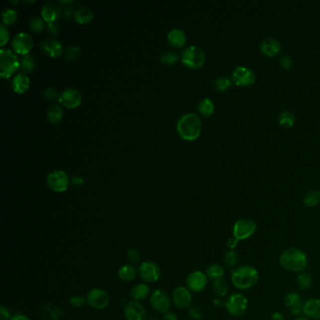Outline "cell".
Listing matches in <instances>:
<instances>
[{
	"instance_id": "obj_1",
	"label": "cell",
	"mask_w": 320,
	"mask_h": 320,
	"mask_svg": "<svg viewBox=\"0 0 320 320\" xmlns=\"http://www.w3.org/2000/svg\"><path fill=\"white\" fill-rule=\"evenodd\" d=\"M279 263L283 269L288 272L301 273L308 267V258L302 249L291 247L282 252Z\"/></svg>"
},
{
	"instance_id": "obj_2",
	"label": "cell",
	"mask_w": 320,
	"mask_h": 320,
	"mask_svg": "<svg viewBox=\"0 0 320 320\" xmlns=\"http://www.w3.org/2000/svg\"><path fill=\"white\" fill-rule=\"evenodd\" d=\"M178 135L185 140L193 141L200 136L202 131V120L194 113H188L181 116L176 123Z\"/></svg>"
},
{
	"instance_id": "obj_3",
	"label": "cell",
	"mask_w": 320,
	"mask_h": 320,
	"mask_svg": "<svg viewBox=\"0 0 320 320\" xmlns=\"http://www.w3.org/2000/svg\"><path fill=\"white\" fill-rule=\"evenodd\" d=\"M259 279V273L256 268L244 265L236 268L231 273V282L234 287L240 290H248L254 288Z\"/></svg>"
},
{
	"instance_id": "obj_4",
	"label": "cell",
	"mask_w": 320,
	"mask_h": 320,
	"mask_svg": "<svg viewBox=\"0 0 320 320\" xmlns=\"http://www.w3.org/2000/svg\"><path fill=\"white\" fill-rule=\"evenodd\" d=\"M0 75L2 78H8L20 68V61L14 52L9 49L0 50Z\"/></svg>"
},
{
	"instance_id": "obj_5",
	"label": "cell",
	"mask_w": 320,
	"mask_h": 320,
	"mask_svg": "<svg viewBox=\"0 0 320 320\" xmlns=\"http://www.w3.org/2000/svg\"><path fill=\"white\" fill-rule=\"evenodd\" d=\"M205 52L196 45L188 46L181 54V62L190 69H199L205 64Z\"/></svg>"
},
{
	"instance_id": "obj_6",
	"label": "cell",
	"mask_w": 320,
	"mask_h": 320,
	"mask_svg": "<svg viewBox=\"0 0 320 320\" xmlns=\"http://www.w3.org/2000/svg\"><path fill=\"white\" fill-rule=\"evenodd\" d=\"M248 300L241 293H233L227 297L224 307L232 317L240 318L248 310Z\"/></svg>"
},
{
	"instance_id": "obj_7",
	"label": "cell",
	"mask_w": 320,
	"mask_h": 320,
	"mask_svg": "<svg viewBox=\"0 0 320 320\" xmlns=\"http://www.w3.org/2000/svg\"><path fill=\"white\" fill-rule=\"evenodd\" d=\"M257 224L251 219H240L233 225V237L237 240H245L255 235Z\"/></svg>"
},
{
	"instance_id": "obj_8",
	"label": "cell",
	"mask_w": 320,
	"mask_h": 320,
	"mask_svg": "<svg viewBox=\"0 0 320 320\" xmlns=\"http://www.w3.org/2000/svg\"><path fill=\"white\" fill-rule=\"evenodd\" d=\"M233 84L239 87H248L256 82L255 72L246 66H238L233 70L231 74Z\"/></svg>"
},
{
	"instance_id": "obj_9",
	"label": "cell",
	"mask_w": 320,
	"mask_h": 320,
	"mask_svg": "<svg viewBox=\"0 0 320 320\" xmlns=\"http://www.w3.org/2000/svg\"><path fill=\"white\" fill-rule=\"evenodd\" d=\"M87 304L97 310L105 309L110 304V297L102 288H92L87 295Z\"/></svg>"
},
{
	"instance_id": "obj_10",
	"label": "cell",
	"mask_w": 320,
	"mask_h": 320,
	"mask_svg": "<svg viewBox=\"0 0 320 320\" xmlns=\"http://www.w3.org/2000/svg\"><path fill=\"white\" fill-rule=\"evenodd\" d=\"M138 274L140 278L146 283H156L160 278V272L159 265L152 261H144L138 268Z\"/></svg>"
},
{
	"instance_id": "obj_11",
	"label": "cell",
	"mask_w": 320,
	"mask_h": 320,
	"mask_svg": "<svg viewBox=\"0 0 320 320\" xmlns=\"http://www.w3.org/2000/svg\"><path fill=\"white\" fill-rule=\"evenodd\" d=\"M47 184L55 192H64L70 184V178L63 170H54L47 176Z\"/></svg>"
},
{
	"instance_id": "obj_12",
	"label": "cell",
	"mask_w": 320,
	"mask_h": 320,
	"mask_svg": "<svg viewBox=\"0 0 320 320\" xmlns=\"http://www.w3.org/2000/svg\"><path fill=\"white\" fill-rule=\"evenodd\" d=\"M208 281L206 273L200 271H194L186 278V288L193 293H200L207 288Z\"/></svg>"
},
{
	"instance_id": "obj_13",
	"label": "cell",
	"mask_w": 320,
	"mask_h": 320,
	"mask_svg": "<svg viewBox=\"0 0 320 320\" xmlns=\"http://www.w3.org/2000/svg\"><path fill=\"white\" fill-rule=\"evenodd\" d=\"M151 304L152 308L156 312L160 314H165L169 312L171 306V300L168 294L162 289H156L154 290L151 295Z\"/></svg>"
},
{
	"instance_id": "obj_14",
	"label": "cell",
	"mask_w": 320,
	"mask_h": 320,
	"mask_svg": "<svg viewBox=\"0 0 320 320\" xmlns=\"http://www.w3.org/2000/svg\"><path fill=\"white\" fill-rule=\"evenodd\" d=\"M33 43L31 35L25 32L18 33L12 40V48L18 54L25 56L32 48Z\"/></svg>"
},
{
	"instance_id": "obj_15",
	"label": "cell",
	"mask_w": 320,
	"mask_h": 320,
	"mask_svg": "<svg viewBox=\"0 0 320 320\" xmlns=\"http://www.w3.org/2000/svg\"><path fill=\"white\" fill-rule=\"evenodd\" d=\"M172 301L178 309H187L192 305V292L185 287H178L173 291Z\"/></svg>"
},
{
	"instance_id": "obj_16",
	"label": "cell",
	"mask_w": 320,
	"mask_h": 320,
	"mask_svg": "<svg viewBox=\"0 0 320 320\" xmlns=\"http://www.w3.org/2000/svg\"><path fill=\"white\" fill-rule=\"evenodd\" d=\"M58 101L68 108H75L80 105L82 95L80 91L75 88H66L60 93Z\"/></svg>"
},
{
	"instance_id": "obj_17",
	"label": "cell",
	"mask_w": 320,
	"mask_h": 320,
	"mask_svg": "<svg viewBox=\"0 0 320 320\" xmlns=\"http://www.w3.org/2000/svg\"><path fill=\"white\" fill-rule=\"evenodd\" d=\"M124 316L127 320H147V310L139 302L131 301L124 307Z\"/></svg>"
},
{
	"instance_id": "obj_18",
	"label": "cell",
	"mask_w": 320,
	"mask_h": 320,
	"mask_svg": "<svg viewBox=\"0 0 320 320\" xmlns=\"http://www.w3.org/2000/svg\"><path fill=\"white\" fill-rule=\"evenodd\" d=\"M285 304L293 316L301 317L304 314V300L297 292H289L285 297Z\"/></svg>"
},
{
	"instance_id": "obj_19",
	"label": "cell",
	"mask_w": 320,
	"mask_h": 320,
	"mask_svg": "<svg viewBox=\"0 0 320 320\" xmlns=\"http://www.w3.org/2000/svg\"><path fill=\"white\" fill-rule=\"evenodd\" d=\"M259 49L265 56L272 57V56H277L280 53L282 45L280 41L277 39L269 37V38H265L260 41Z\"/></svg>"
},
{
	"instance_id": "obj_20",
	"label": "cell",
	"mask_w": 320,
	"mask_h": 320,
	"mask_svg": "<svg viewBox=\"0 0 320 320\" xmlns=\"http://www.w3.org/2000/svg\"><path fill=\"white\" fill-rule=\"evenodd\" d=\"M41 15L47 23L56 21V18L61 15V5L59 2L49 1L43 5L41 9Z\"/></svg>"
},
{
	"instance_id": "obj_21",
	"label": "cell",
	"mask_w": 320,
	"mask_h": 320,
	"mask_svg": "<svg viewBox=\"0 0 320 320\" xmlns=\"http://www.w3.org/2000/svg\"><path fill=\"white\" fill-rule=\"evenodd\" d=\"M304 315L311 320H320V299H310L304 303Z\"/></svg>"
},
{
	"instance_id": "obj_22",
	"label": "cell",
	"mask_w": 320,
	"mask_h": 320,
	"mask_svg": "<svg viewBox=\"0 0 320 320\" xmlns=\"http://www.w3.org/2000/svg\"><path fill=\"white\" fill-rule=\"evenodd\" d=\"M41 49L52 57H57L63 53V45L56 39H48L40 43Z\"/></svg>"
},
{
	"instance_id": "obj_23",
	"label": "cell",
	"mask_w": 320,
	"mask_h": 320,
	"mask_svg": "<svg viewBox=\"0 0 320 320\" xmlns=\"http://www.w3.org/2000/svg\"><path fill=\"white\" fill-rule=\"evenodd\" d=\"M30 86V79L25 72H19L12 80V88L17 93H24Z\"/></svg>"
},
{
	"instance_id": "obj_24",
	"label": "cell",
	"mask_w": 320,
	"mask_h": 320,
	"mask_svg": "<svg viewBox=\"0 0 320 320\" xmlns=\"http://www.w3.org/2000/svg\"><path fill=\"white\" fill-rule=\"evenodd\" d=\"M169 43L174 47H181L187 41L186 33L181 28H173L167 36Z\"/></svg>"
},
{
	"instance_id": "obj_25",
	"label": "cell",
	"mask_w": 320,
	"mask_h": 320,
	"mask_svg": "<svg viewBox=\"0 0 320 320\" xmlns=\"http://www.w3.org/2000/svg\"><path fill=\"white\" fill-rule=\"evenodd\" d=\"M138 271L133 264H125L121 266L118 272V276L123 282H132L136 279Z\"/></svg>"
},
{
	"instance_id": "obj_26",
	"label": "cell",
	"mask_w": 320,
	"mask_h": 320,
	"mask_svg": "<svg viewBox=\"0 0 320 320\" xmlns=\"http://www.w3.org/2000/svg\"><path fill=\"white\" fill-rule=\"evenodd\" d=\"M151 294V288L147 284H137L131 290V297L133 301L139 302L147 299Z\"/></svg>"
},
{
	"instance_id": "obj_27",
	"label": "cell",
	"mask_w": 320,
	"mask_h": 320,
	"mask_svg": "<svg viewBox=\"0 0 320 320\" xmlns=\"http://www.w3.org/2000/svg\"><path fill=\"white\" fill-rule=\"evenodd\" d=\"M63 108L57 104H51L47 109V113H46V117L47 120L52 122V123H56L58 121H60L62 117H63Z\"/></svg>"
},
{
	"instance_id": "obj_28",
	"label": "cell",
	"mask_w": 320,
	"mask_h": 320,
	"mask_svg": "<svg viewBox=\"0 0 320 320\" xmlns=\"http://www.w3.org/2000/svg\"><path fill=\"white\" fill-rule=\"evenodd\" d=\"M206 274H207L208 279L216 281L224 278V275H225V271L221 265L214 263V264L208 266L207 271H206Z\"/></svg>"
},
{
	"instance_id": "obj_29",
	"label": "cell",
	"mask_w": 320,
	"mask_h": 320,
	"mask_svg": "<svg viewBox=\"0 0 320 320\" xmlns=\"http://www.w3.org/2000/svg\"><path fill=\"white\" fill-rule=\"evenodd\" d=\"M61 6V16L64 17L66 19H71L72 17H75V13L78 8L74 6V3L72 0H59L58 1Z\"/></svg>"
},
{
	"instance_id": "obj_30",
	"label": "cell",
	"mask_w": 320,
	"mask_h": 320,
	"mask_svg": "<svg viewBox=\"0 0 320 320\" xmlns=\"http://www.w3.org/2000/svg\"><path fill=\"white\" fill-rule=\"evenodd\" d=\"M215 110V104L209 98L202 99L198 104V111L204 117L211 116Z\"/></svg>"
},
{
	"instance_id": "obj_31",
	"label": "cell",
	"mask_w": 320,
	"mask_h": 320,
	"mask_svg": "<svg viewBox=\"0 0 320 320\" xmlns=\"http://www.w3.org/2000/svg\"><path fill=\"white\" fill-rule=\"evenodd\" d=\"M296 117L289 110H284L278 116V122L281 126L285 128H290L295 124Z\"/></svg>"
},
{
	"instance_id": "obj_32",
	"label": "cell",
	"mask_w": 320,
	"mask_h": 320,
	"mask_svg": "<svg viewBox=\"0 0 320 320\" xmlns=\"http://www.w3.org/2000/svg\"><path fill=\"white\" fill-rule=\"evenodd\" d=\"M74 18L79 24H88L93 18V12L88 8L81 7L77 9Z\"/></svg>"
},
{
	"instance_id": "obj_33",
	"label": "cell",
	"mask_w": 320,
	"mask_h": 320,
	"mask_svg": "<svg viewBox=\"0 0 320 320\" xmlns=\"http://www.w3.org/2000/svg\"><path fill=\"white\" fill-rule=\"evenodd\" d=\"M320 202V191L311 190L304 195V204L308 208H314L318 206Z\"/></svg>"
},
{
	"instance_id": "obj_34",
	"label": "cell",
	"mask_w": 320,
	"mask_h": 320,
	"mask_svg": "<svg viewBox=\"0 0 320 320\" xmlns=\"http://www.w3.org/2000/svg\"><path fill=\"white\" fill-rule=\"evenodd\" d=\"M297 285L302 290H308L313 286V278L308 272H303L297 276Z\"/></svg>"
},
{
	"instance_id": "obj_35",
	"label": "cell",
	"mask_w": 320,
	"mask_h": 320,
	"mask_svg": "<svg viewBox=\"0 0 320 320\" xmlns=\"http://www.w3.org/2000/svg\"><path fill=\"white\" fill-rule=\"evenodd\" d=\"M212 287H213V291L215 292L217 296H227V294L229 292L228 284L226 283V281L224 280V278L223 279H219V280L213 281Z\"/></svg>"
},
{
	"instance_id": "obj_36",
	"label": "cell",
	"mask_w": 320,
	"mask_h": 320,
	"mask_svg": "<svg viewBox=\"0 0 320 320\" xmlns=\"http://www.w3.org/2000/svg\"><path fill=\"white\" fill-rule=\"evenodd\" d=\"M233 85L231 77H228L226 75H221L217 78L214 82V87L218 91H225L226 89L230 88Z\"/></svg>"
},
{
	"instance_id": "obj_37",
	"label": "cell",
	"mask_w": 320,
	"mask_h": 320,
	"mask_svg": "<svg viewBox=\"0 0 320 320\" xmlns=\"http://www.w3.org/2000/svg\"><path fill=\"white\" fill-rule=\"evenodd\" d=\"M20 67L24 72H32L36 68V62L33 56L30 55L23 56L20 61Z\"/></svg>"
},
{
	"instance_id": "obj_38",
	"label": "cell",
	"mask_w": 320,
	"mask_h": 320,
	"mask_svg": "<svg viewBox=\"0 0 320 320\" xmlns=\"http://www.w3.org/2000/svg\"><path fill=\"white\" fill-rule=\"evenodd\" d=\"M18 19V13L15 9L6 8L2 12V23L3 24H12Z\"/></svg>"
},
{
	"instance_id": "obj_39",
	"label": "cell",
	"mask_w": 320,
	"mask_h": 320,
	"mask_svg": "<svg viewBox=\"0 0 320 320\" xmlns=\"http://www.w3.org/2000/svg\"><path fill=\"white\" fill-rule=\"evenodd\" d=\"M240 256L235 250H229L224 255V263L230 268H234L236 265L239 263Z\"/></svg>"
},
{
	"instance_id": "obj_40",
	"label": "cell",
	"mask_w": 320,
	"mask_h": 320,
	"mask_svg": "<svg viewBox=\"0 0 320 320\" xmlns=\"http://www.w3.org/2000/svg\"><path fill=\"white\" fill-rule=\"evenodd\" d=\"M179 58V56L176 54V52L173 51H167L161 54L160 56V61L165 65H173L177 62Z\"/></svg>"
},
{
	"instance_id": "obj_41",
	"label": "cell",
	"mask_w": 320,
	"mask_h": 320,
	"mask_svg": "<svg viewBox=\"0 0 320 320\" xmlns=\"http://www.w3.org/2000/svg\"><path fill=\"white\" fill-rule=\"evenodd\" d=\"M44 26H45V24H44L43 18L34 16L29 21V27L35 32H40L41 30H43Z\"/></svg>"
},
{
	"instance_id": "obj_42",
	"label": "cell",
	"mask_w": 320,
	"mask_h": 320,
	"mask_svg": "<svg viewBox=\"0 0 320 320\" xmlns=\"http://www.w3.org/2000/svg\"><path fill=\"white\" fill-rule=\"evenodd\" d=\"M80 47H78L76 45H72V46H70L69 48L67 49V51H66V58L69 59V60H73V59L78 57V56L80 55Z\"/></svg>"
},
{
	"instance_id": "obj_43",
	"label": "cell",
	"mask_w": 320,
	"mask_h": 320,
	"mask_svg": "<svg viewBox=\"0 0 320 320\" xmlns=\"http://www.w3.org/2000/svg\"><path fill=\"white\" fill-rule=\"evenodd\" d=\"M280 65L281 67L287 71H289L292 69L294 62L291 56H288V55H283L280 57Z\"/></svg>"
},
{
	"instance_id": "obj_44",
	"label": "cell",
	"mask_w": 320,
	"mask_h": 320,
	"mask_svg": "<svg viewBox=\"0 0 320 320\" xmlns=\"http://www.w3.org/2000/svg\"><path fill=\"white\" fill-rule=\"evenodd\" d=\"M86 303H87V298L80 296V295L72 296V298H71V300H70V304H71L72 307H74V308H80V307H82Z\"/></svg>"
},
{
	"instance_id": "obj_45",
	"label": "cell",
	"mask_w": 320,
	"mask_h": 320,
	"mask_svg": "<svg viewBox=\"0 0 320 320\" xmlns=\"http://www.w3.org/2000/svg\"><path fill=\"white\" fill-rule=\"evenodd\" d=\"M59 93L58 91L56 90V88H52V87H49V88H45L44 91H43V96L46 99V100H56V98H59Z\"/></svg>"
},
{
	"instance_id": "obj_46",
	"label": "cell",
	"mask_w": 320,
	"mask_h": 320,
	"mask_svg": "<svg viewBox=\"0 0 320 320\" xmlns=\"http://www.w3.org/2000/svg\"><path fill=\"white\" fill-rule=\"evenodd\" d=\"M127 257L132 264H136L140 260V253L136 249H130L127 252Z\"/></svg>"
},
{
	"instance_id": "obj_47",
	"label": "cell",
	"mask_w": 320,
	"mask_h": 320,
	"mask_svg": "<svg viewBox=\"0 0 320 320\" xmlns=\"http://www.w3.org/2000/svg\"><path fill=\"white\" fill-rule=\"evenodd\" d=\"M0 39H1V46H4L8 42L9 33L8 28L5 24H1L0 25Z\"/></svg>"
},
{
	"instance_id": "obj_48",
	"label": "cell",
	"mask_w": 320,
	"mask_h": 320,
	"mask_svg": "<svg viewBox=\"0 0 320 320\" xmlns=\"http://www.w3.org/2000/svg\"><path fill=\"white\" fill-rule=\"evenodd\" d=\"M190 316L191 318L195 320H201L203 318V311L201 310V308L197 307V306H193L190 309Z\"/></svg>"
},
{
	"instance_id": "obj_49",
	"label": "cell",
	"mask_w": 320,
	"mask_h": 320,
	"mask_svg": "<svg viewBox=\"0 0 320 320\" xmlns=\"http://www.w3.org/2000/svg\"><path fill=\"white\" fill-rule=\"evenodd\" d=\"M59 24L56 21H53V22H49L47 24V30L48 32L52 35V36H56L59 33Z\"/></svg>"
},
{
	"instance_id": "obj_50",
	"label": "cell",
	"mask_w": 320,
	"mask_h": 320,
	"mask_svg": "<svg viewBox=\"0 0 320 320\" xmlns=\"http://www.w3.org/2000/svg\"><path fill=\"white\" fill-rule=\"evenodd\" d=\"M0 317H1V320H10L11 319L9 310L4 305H1L0 307Z\"/></svg>"
},
{
	"instance_id": "obj_51",
	"label": "cell",
	"mask_w": 320,
	"mask_h": 320,
	"mask_svg": "<svg viewBox=\"0 0 320 320\" xmlns=\"http://www.w3.org/2000/svg\"><path fill=\"white\" fill-rule=\"evenodd\" d=\"M239 241H240V240H237L236 238H234L232 236L229 240H227V247L230 249V250H235V249L238 247Z\"/></svg>"
},
{
	"instance_id": "obj_52",
	"label": "cell",
	"mask_w": 320,
	"mask_h": 320,
	"mask_svg": "<svg viewBox=\"0 0 320 320\" xmlns=\"http://www.w3.org/2000/svg\"><path fill=\"white\" fill-rule=\"evenodd\" d=\"M84 178L79 176H73L72 178V185L76 186V187H80L82 185L84 184Z\"/></svg>"
},
{
	"instance_id": "obj_53",
	"label": "cell",
	"mask_w": 320,
	"mask_h": 320,
	"mask_svg": "<svg viewBox=\"0 0 320 320\" xmlns=\"http://www.w3.org/2000/svg\"><path fill=\"white\" fill-rule=\"evenodd\" d=\"M162 320H178V319H177V317L174 313L169 311V312L165 313L163 315Z\"/></svg>"
},
{
	"instance_id": "obj_54",
	"label": "cell",
	"mask_w": 320,
	"mask_h": 320,
	"mask_svg": "<svg viewBox=\"0 0 320 320\" xmlns=\"http://www.w3.org/2000/svg\"><path fill=\"white\" fill-rule=\"evenodd\" d=\"M10 320H32L30 318L24 316V315H15L13 317H11Z\"/></svg>"
},
{
	"instance_id": "obj_55",
	"label": "cell",
	"mask_w": 320,
	"mask_h": 320,
	"mask_svg": "<svg viewBox=\"0 0 320 320\" xmlns=\"http://www.w3.org/2000/svg\"><path fill=\"white\" fill-rule=\"evenodd\" d=\"M272 320H285V317L281 313H274V314H272Z\"/></svg>"
},
{
	"instance_id": "obj_56",
	"label": "cell",
	"mask_w": 320,
	"mask_h": 320,
	"mask_svg": "<svg viewBox=\"0 0 320 320\" xmlns=\"http://www.w3.org/2000/svg\"><path fill=\"white\" fill-rule=\"evenodd\" d=\"M293 320H309V319H307V318H305V317H298V318H296V319H294Z\"/></svg>"
}]
</instances>
